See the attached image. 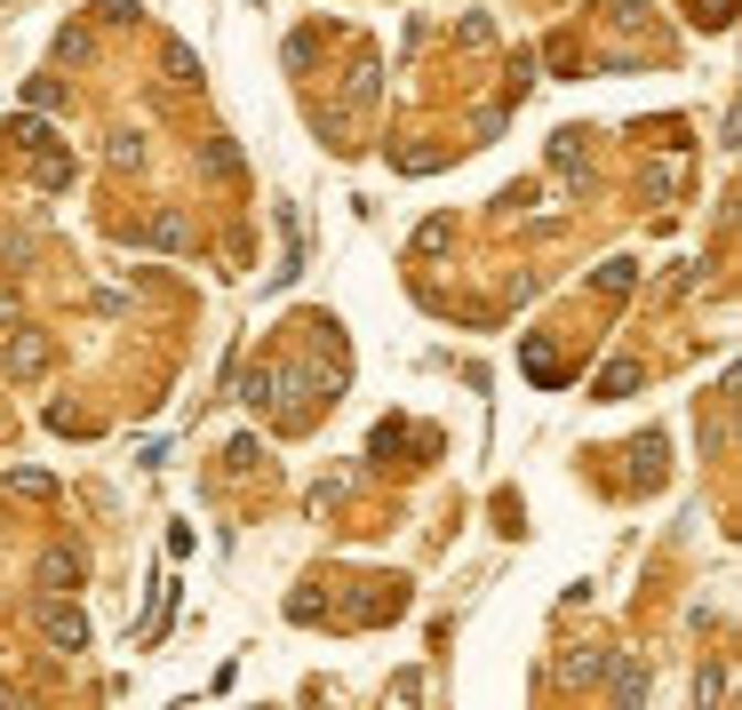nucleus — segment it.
Returning a JSON list of instances; mask_svg holds the SVG:
<instances>
[{
	"label": "nucleus",
	"mask_w": 742,
	"mask_h": 710,
	"mask_svg": "<svg viewBox=\"0 0 742 710\" xmlns=\"http://www.w3.org/2000/svg\"><path fill=\"white\" fill-rule=\"evenodd\" d=\"M73 176H80V168H73V152H56V144H41V152H32V184H41V192H64Z\"/></svg>",
	"instance_id": "39448f33"
},
{
	"label": "nucleus",
	"mask_w": 742,
	"mask_h": 710,
	"mask_svg": "<svg viewBox=\"0 0 742 710\" xmlns=\"http://www.w3.org/2000/svg\"><path fill=\"white\" fill-rule=\"evenodd\" d=\"M623 391H638V359H615V367L599 376V399H623Z\"/></svg>",
	"instance_id": "9d476101"
},
{
	"label": "nucleus",
	"mask_w": 742,
	"mask_h": 710,
	"mask_svg": "<svg viewBox=\"0 0 742 710\" xmlns=\"http://www.w3.org/2000/svg\"><path fill=\"white\" fill-rule=\"evenodd\" d=\"M56 96H64L56 80H24V105H32V112H49V105H56Z\"/></svg>",
	"instance_id": "ddd939ff"
},
{
	"label": "nucleus",
	"mask_w": 742,
	"mask_h": 710,
	"mask_svg": "<svg viewBox=\"0 0 742 710\" xmlns=\"http://www.w3.org/2000/svg\"><path fill=\"white\" fill-rule=\"evenodd\" d=\"M41 631H49L56 655H80V647H88V615H80L73 599H64V606H41Z\"/></svg>",
	"instance_id": "f03ea898"
},
{
	"label": "nucleus",
	"mask_w": 742,
	"mask_h": 710,
	"mask_svg": "<svg viewBox=\"0 0 742 710\" xmlns=\"http://www.w3.org/2000/svg\"><path fill=\"white\" fill-rule=\"evenodd\" d=\"M367 455L376 463H399V455H431V431H408V423H376V439H367Z\"/></svg>",
	"instance_id": "7ed1b4c3"
},
{
	"label": "nucleus",
	"mask_w": 742,
	"mask_h": 710,
	"mask_svg": "<svg viewBox=\"0 0 742 710\" xmlns=\"http://www.w3.org/2000/svg\"><path fill=\"white\" fill-rule=\"evenodd\" d=\"M695 9H702V24L719 32V24H727V9H734V0H695Z\"/></svg>",
	"instance_id": "2eb2a0df"
},
{
	"label": "nucleus",
	"mask_w": 742,
	"mask_h": 710,
	"mask_svg": "<svg viewBox=\"0 0 742 710\" xmlns=\"http://www.w3.org/2000/svg\"><path fill=\"white\" fill-rule=\"evenodd\" d=\"M232 168H240V152H232V144L216 137V144H208V176H232Z\"/></svg>",
	"instance_id": "4468645a"
},
{
	"label": "nucleus",
	"mask_w": 742,
	"mask_h": 710,
	"mask_svg": "<svg viewBox=\"0 0 742 710\" xmlns=\"http://www.w3.org/2000/svg\"><path fill=\"white\" fill-rule=\"evenodd\" d=\"M527 376H535V384H559V376H567V367H559V359H551L544 344H535V352H527Z\"/></svg>",
	"instance_id": "9b49d317"
},
{
	"label": "nucleus",
	"mask_w": 742,
	"mask_h": 710,
	"mask_svg": "<svg viewBox=\"0 0 742 710\" xmlns=\"http://www.w3.org/2000/svg\"><path fill=\"white\" fill-rule=\"evenodd\" d=\"M280 384H288L280 367H264V359H256L248 376H240V399H248V408H264V416H280Z\"/></svg>",
	"instance_id": "20e7f679"
},
{
	"label": "nucleus",
	"mask_w": 742,
	"mask_h": 710,
	"mask_svg": "<svg viewBox=\"0 0 742 710\" xmlns=\"http://www.w3.org/2000/svg\"><path fill=\"white\" fill-rule=\"evenodd\" d=\"M0 137H9L17 152H41V144H56V137H49V128H41V120H32V112H17L9 128H0Z\"/></svg>",
	"instance_id": "0eeeda50"
},
{
	"label": "nucleus",
	"mask_w": 742,
	"mask_h": 710,
	"mask_svg": "<svg viewBox=\"0 0 742 710\" xmlns=\"http://www.w3.org/2000/svg\"><path fill=\"white\" fill-rule=\"evenodd\" d=\"M168 606H176V583H152V606H144V623H137V638H160V623H168Z\"/></svg>",
	"instance_id": "1a4fd4ad"
},
{
	"label": "nucleus",
	"mask_w": 742,
	"mask_h": 710,
	"mask_svg": "<svg viewBox=\"0 0 742 710\" xmlns=\"http://www.w3.org/2000/svg\"><path fill=\"white\" fill-rule=\"evenodd\" d=\"M615 702H647V663H615V687H606Z\"/></svg>",
	"instance_id": "6e6552de"
},
{
	"label": "nucleus",
	"mask_w": 742,
	"mask_h": 710,
	"mask_svg": "<svg viewBox=\"0 0 742 710\" xmlns=\"http://www.w3.org/2000/svg\"><path fill=\"white\" fill-rule=\"evenodd\" d=\"M631 280H638V263H599V288H606V295H623Z\"/></svg>",
	"instance_id": "f8f14e48"
},
{
	"label": "nucleus",
	"mask_w": 742,
	"mask_h": 710,
	"mask_svg": "<svg viewBox=\"0 0 742 710\" xmlns=\"http://www.w3.org/2000/svg\"><path fill=\"white\" fill-rule=\"evenodd\" d=\"M80 574H88L80 551H49V559H41V583H49V591H80Z\"/></svg>",
	"instance_id": "423d86ee"
},
{
	"label": "nucleus",
	"mask_w": 742,
	"mask_h": 710,
	"mask_svg": "<svg viewBox=\"0 0 742 710\" xmlns=\"http://www.w3.org/2000/svg\"><path fill=\"white\" fill-rule=\"evenodd\" d=\"M49 359H56V344H49L41 327H9V335H0V367H9V384H41Z\"/></svg>",
	"instance_id": "f257e3e1"
},
{
	"label": "nucleus",
	"mask_w": 742,
	"mask_h": 710,
	"mask_svg": "<svg viewBox=\"0 0 742 710\" xmlns=\"http://www.w3.org/2000/svg\"><path fill=\"white\" fill-rule=\"evenodd\" d=\"M17 327V288H0V335Z\"/></svg>",
	"instance_id": "dca6fc26"
}]
</instances>
